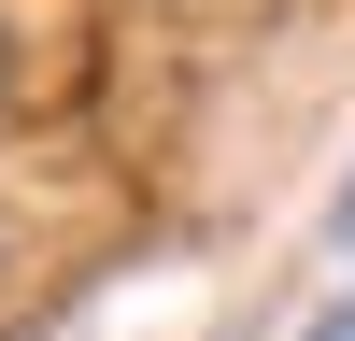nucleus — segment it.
<instances>
[{
    "label": "nucleus",
    "instance_id": "f257e3e1",
    "mask_svg": "<svg viewBox=\"0 0 355 341\" xmlns=\"http://www.w3.org/2000/svg\"><path fill=\"white\" fill-rule=\"evenodd\" d=\"M299 341H355V299H327V313H313V327H299Z\"/></svg>",
    "mask_w": 355,
    "mask_h": 341
},
{
    "label": "nucleus",
    "instance_id": "f03ea898",
    "mask_svg": "<svg viewBox=\"0 0 355 341\" xmlns=\"http://www.w3.org/2000/svg\"><path fill=\"white\" fill-rule=\"evenodd\" d=\"M327 242H355V170H341V199H327Z\"/></svg>",
    "mask_w": 355,
    "mask_h": 341
}]
</instances>
